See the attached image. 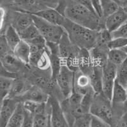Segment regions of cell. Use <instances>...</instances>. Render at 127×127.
<instances>
[{"mask_svg":"<svg viewBox=\"0 0 127 127\" xmlns=\"http://www.w3.org/2000/svg\"><path fill=\"white\" fill-rule=\"evenodd\" d=\"M64 16L74 23L92 30L105 28L104 20L95 11L72 0H67Z\"/></svg>","mask_w":127,"mask_h":127,"instance_id":"cell-1","label":"cell"},{"mask_svg":"<svg viewBox=\"0 0 127 127\" xmlns=\"http://www.w3.org/2000/svg\"><path fill=\"white\" fill-rule=\"evenodd\" d=\"M62 28L71 41L81 49L90 50L97 45L98 38L97 31L79 26L67 18Z\"/></svg>","mask_w":127,"mask_h":127,"instance_id":"cell-2","label":"cell"},{"mask_svg":"<svg viewBox=\"0 0 127 127\" xmlns=\"http://www.w3.org/2000/svg\"><path fill=\"white\" fill-rule=\"evenodd\" d=\"M59 0H1V7L35 14L48 8H55Z\"/></svg>","mask_w":127,"mask_h":127,"instance_id":"cell-3","label":"cell"},{"mask_svg":"<svg viewBox=\"0 0 127 127\" xmlns=\"http://www.w3.org/2000/svg\"><path fill=\"white\" fill-rule=\"evenodd\" d=\"M90 114L103 120L111 127L116 121V117L111 100L105 97L102 93L95 94Z\"/></svg>","mask_w":127,"mask_h":127,"instance_id":"cell-4","label":"cell"},{"mask_svg":"<svg viewBox=\"0 0 127 127\" xmlns=\"http://www.w3.org/2000/svg\"><path fill=\"white\" fill-rule=\"evenodd\" d=\"M59 54L62 64L76 71L78 69V60L81 48L74 45L65 32L59 43Z\"/></svg>","mask_w":127,"mask_h":127,"instance_id":"cell-5","label":"cell"},{"mask_svg":"<svg viewBox=\"0 0 127 127\" xmlns=\"http://www.w3.org/2000/svg\"><path fill=\"white\" fill-rule=\"evenodd\" d=\"M34 24L48 43L59 44L65 31L62 26L53 24L38 16L32 14Z\"/></svg>","mask_w":127,"mask_h":127,"instance_id":"cell-6","label":"cell"},{"mask_svg":"<svg viewBox=\"0 0 127 127\" xmlns=\"http://www.w3.org/2000/svg\"><path fill=\"white\" fill-rule=\"evenodd\" d=\"M82 98V95L74 91L69 97L61 102V107L69 127L72 126L76 119L83 115L81 109Z\"/></svg>","mask_w":127,"mask_h":127,"instance_id":"cell-7","label":"cell"},{"mask_svg":"<svg viewBox=\"0 0 127 127\" xmlns=\"http://www.w3.org/2000/svg\"><path fill=\"white\" fill-rule=\"evenodd\" d=\"M4 9L6 10V13L4 23L1 26V31L8 25H11L19 33L34 24L32 14L10 9Z\"/></svg>","mask_w":127,"mask_h":127,"instance_id":"cell-8","label":"cell"},{"mask_svg":"<svg viewBox=\"0 0 127 127\" xmlns=\"http://www.w3.org/2000/svg\"><path fill=\"white\" fill-rule=\"evenodd\" d=\"M74 74L75 71L62 64L55 81L64 98L69 97L73 93Z\"/></svg>","mask_w":127,"mask_h":127,"instance_id":"cell-9","label":"cell"},{"mask_svg":"<svg viewBox=\"0 0 127 127\" xmlns=\"http://www.w3.org/2000/svg\"><path fill=\"white\" fill-rule=\"evenodd\" d=\"M1 68L15 78L23 77L29 65L19 59L13 53L1 57Z\"/></svg>","mask_w":127,"mask_h":127,"instance_id":"cell-10","label":"cell"},{"mask_svg":"<svg viewBox=\"0 0 127 127\" xmlns=\"http://www.w3.org/2000/svg\"><path fill=\"white\" fill-rule=\"evenodd\" d=\"M117 66L107 61L102 68V94L109 99H111L113 87L116 78Z\"/></svg>","mask_w":127,"mask_h":127,"instance_id":"cell-11","label":"cell"},{"mask_svg":"<svg viewBox=\"0 0 127 127\" xmlns=\"http://www.w3.org/2000/svg\"><path fill=\"white\" fill-rule=\"evenodd\" d=\"M50 119L52 127H69L61 105V102L54 96H50Z\"/></svg>","mask_w":127,"mask_h":127,"instance_id":"cell-12","label":"cell"},{"mask_svg":"<svg viewBox=\"0 0 127 127\" xmlns=\"http://www.w3.org/2000/svg\"><path fill=\"white\" fill-rule=\"evenodd\" d=\"M49 97L50 95L41 88L32 85L22 95H19V97H17L14 98L21 103L26 101L47 102Z\"/></svg>","mask_w":127,"mask_h":127,"instance_id":"cell-13","label":"cell"},{"mask_svg":"<svg viewBox=\"0 0 127 127\" xmlns=\"http://www.w3.org/2000/svg\"><path fill=\"white\" fill-rule=\"evenodd\" d=\"M15 98L7 97L1 100L0 110V127H6L19 104Z\"/></svg>","mask_w":127,"mask_h":127,"instance_id":"cell-14","label":"cell"},{"mask_svg":"<svg viewBox=\"0 0 127 127\" xmlns=\"http://www.w3.org/2000/svg\"><path fill=\"white\" fill-rule=\"evenodd\" d=\"M92 90L94 89L92 87L90 77L79 69L76 70L74 74V91L84 95Z\"/></svg>","mask_w":127,"mask_h":127,"instance_id":"cell-15","label":"cell"},{"mask_svg":"<svg viewBox=\"0 0 127 127\" xmlns=\"http://www.w3.org/2000/svg\"><path fill=\"white\" fill-rule=\"evenodd\" d=\"M109 51L107 45L97 43L93 48L89 50L94 65L103 68L108 61L107 55Z\"/></svg>","mask_w":127,"mask_h":127,"instance_id":"cell-16","label":"cell"},{"mask_svg":"<svg viewBox=\"0 0 127 127\" xmlns=\"http://www.w3.org/2000/svg\"><path fill=\"white\" fill-rule=\"evenodd\" d=\"M127 20V13L120 8L116 12L104 19L105 29L111 32L115 31Z\"/></svg>","mask_w":127,"mask_h":127,"instance_id":"cell-17","label":"cell"},{"mask_svg":"<svg viewBox=\"0 0 127 127\" xmlns=\"http://www.w3.org/2000/svg\"><path fill=\"white\" fill-rule=\"evenodd\" d=\"M32 15L38 16L39 17L42 18L44 20H46L53 24L57 25V26H62V27L66 19L65 16L60 13L55 8L46 9V10H43V11H41V12Z\"/></svg>","mask_w":127,"mask_h":127,"instance_id":"cell-18","label":"cell"},{"mask_svg":"<svg viewBox=\"0 0 127 127\" xmlns=\"http://www.w3.org/2000/svg\"><path fill=\"white\" fill-rule=\"evenodd\" d=\"M113 107L125 105L127 101V88L115 81L111 99Z\"/></svg>","mask_w":127,"mask_h":127,"instance_id":"cell-19","label":"cell"},{"mask_svg":"<svg viewBox=\"0 0 127 127\" xmlns=\"http://www.w3.org/2000/svg\"><path fill=\"white\" fill-rule=\"evenodd\" d=\"M31 85H32L24 77L16 78L14 79L8 97L15 98L19 97V95L24 93Z\"/></svg>","mask_w":127,"mask_h":127,"instance_id":"cell-20","label":"cell"},{"mask_svg":"<svg viewBox=\"0 0 127 127\" xmlns=\"http://www.w3.org/2000/svg\"><path fill=\"white\" fill-rule=\"evenodd\" d=\"M1 32L13 52V50L22 40L19 32L11 25L6 26Z\"/></svg>","mask_w":127,"mask_h":127,"instance_id":"cell-21","label":"cell"},{"mask_svg":"<svg viewBox=\"0 0 127 127\" xmlns=\"http://www.w3.org/2000/svg\"><path fill=\"white\" fill-rule=\"evenodd\" d=\"M31 54V50L30 45L28 42L22 39L13 50V54L19 59L28 65L29 63Z\"/></svg>","mask_w":127,"mask_h":127,"instance_id":"cell-22","label":"cell"},{"mask_svg":"<svg viewBox=\"0 0 127 127\" xmlns=\"http://www.w3.org/2000/svg\"><path fill=\"white\" fill-rule=\"evenodd\" d=\"M90 78L92 87L96 94L102 93V68L94 65L91 73L88 76Z\"/></svg>","mask_w":127,"mask_h":127,"instance_id":"cell-23","label":"cell"},{"mask_svg":"<svg viewBox=\"0 0 127 127\" xmlns=\"http://www.w3.org/2000/svg\"><path fill=\"white\" fill-rule=\"evenodd\" d=\"M24 109L33 114L43 113L49 110V104L48 102H36L32 101H26L22 103Z\"/></svg>","mask_w":127,"mask_h":127,"instance_id":"cell-24","label":"cell"},{"mask_svg":"<svg viewBox=\"0 0 127 127\" xmlns=\"http://www.w3.org/2000/svg\"><path fill=\"white\" fill-rule=\"evenodd\" d=\"M100 3L102 11V19L103 20L120 8L118 3L113 0H100Z\"/></svg>","mask_w":127,"mask_h":127,"instance_id":"cell-25","label":"cell"},{"mask_svg":"<svg viewBox=\"0 0 127 127\" xmlns=\"http://www.w3.org/2000/svg\"><path fill=\"white\" fill-rule=\"evenodd\" d=\"M24 109L22 103H19L17 108L11 118L9 120L6 127H22L23 124Z\"/></svg>","mask_w":127,"mask_h":127,"instance_id":"cell-26","label":"cell"},{"mask_svg":"<svg viewBox=\"0 0 127 127\" xmlns=\"http://www.w3.org/2000/svg\"><path fill=\"white\" fill-rule=\"evenodd\" d=\"M127 59V53L123 49L110 50L108 52V61L117 67L123 63Z\"/></svg>","mask_w":127,"mask_h":127,"instance_id":"cell-27","label":"cell"},{"mask_svg":"<svg viewBox=\"0 0 127 127\" xmlns=\"http://www.w3.org/2000/svg\"><path fill=\"white\" fill-rule=\"evenodd\" d=\"M15 78L11 77L1 76L0 77V93L1 96V100L8 97L13 81Z\"/></svg>","mask_w":127,"mask_h":127,"instance_id":"cell-28","label":"cell"},{"mask_svg":"<svg viewBox=\"0 0 127 127\" xmlns=\"http://www.w3.org/2000/svg\"><path fill=\"white\" fill-rule=\"evenodd\" d=\"M19 34L22 40L27 42L31 41L41 36L39 31L34 24L23 31L19 32Z\"/></svg>","mask_w":127,"mask_h":127,"instance_id":"cell-29","label":"cell"},{"mask_svg":"<svg viewBox=\"0 0 127 127\" xmlns=\"http://www.w3.org/2000/svg\"><path fill=\"white\" fill-rule=\"evenodd\" d=\"M116 81L127 88V59L117 67Z\"/></svg>","mask_w":127,"mask_h":127,"instance_id":"cell-30","label":"cell"},{"mask_svg":"<svg viewBox=\"0 0 127 127\" xmlns=\"http://www.w3.org/2000/svg\"><path fill=\"white\" fill-rule=\"evenodd\" d=\"M95 94V92H94V90H92L83 95L82 100L81 102V109L83 115L90 114V111Z\"/></svg>","mask_w":127,"mask_h":127,"instance_id":"cell-31","label":"cell"},{"mask_svg":"<svg viewBox=\"0 0 127 127\" xmlns=\"http://www.w3.org/2000/svg\"><path fill=\"white\" fill-rule=\"evenodd\" d=\"M50 119L49 106L48 111L34 115L33 127H48L50 123Z\"/></svg>","mask_w":127,"mask_h":127,"instance_id":"cell-32","label":"cell"},{"mask_svg":"<svg viewBox=\"0 0 127 127\" xmlns=\"http://www.w3.org/2000/svg\"><path fill=\"white\" fill-rule=\"evenodd\" d=\"M127 46V38L125 37L113 38L107 43L109 50L123 49Z\"/></svg>","mask_w":127,"mask_h":127,"instance_id":"cell-33","label":"cell"},{"mask_svg":"<svg viewBox=\"0 0 127 127\" xmlns=\"http://www.w3.org/2000/svg\"><path fill=\"white\" fill-rule=\"evenodd\" d=\"M113 39V36L111 32L109 31L107 29H100L98 31V38H97V43L107 45L111 39Z\"/></svg>","mask_w":127,"mask_h":127,"instance_id":"cell-34","label":"cell"},{"mask_svg":"<svg viewBox=\"0 0 127 127\" xmlns=\"http://www.w3.org/2000/svg\"><path fill=\"white\" fill-rule=\"evenodd\" d=\"M91 115L85 114L76 119L71 127H90Z\"/></svg>","mask_w":127,"mask_h":127,"instance_id":"cell-35","label":"cell"},{"mask_svg":"<svg viewBox=\"0 0 127 127\" xmlns=\"http://www.w3.org/2000/svg\"><path fill=\"white\" fill-rule=\"evenodd\" d=\"M13 52V50L9 46L4 36H3V34H1V37H0V55L1 57L11 54Z\"/></svg>","mask_w":127,"mask_h":127,"instance_id":"cell-36","label":"cell"},{"mask_svg":"<svg viewBox=\"0 0 127 127\" xmlns=\"http://www.w3.org/2000/svg\"><path fill=\"white\" fill-rule=\"evenodd\" d=\"M34 117V116L33 114L24 109V116L22 127H33Z\"/></svg>","mask_w":127,"mask_h":127,"instance_id":"cell-37","label":"cell"},{"mask_svg":"<svg viewBox=\"0 0 127 127\" xmlns=\"http://www.w3.org/2000/svg\"><path fill=\"white\" fill-rule=\"evenodd\" d=\"M90 127H112L109 124L103 120L91 115Z\"/></svg>","mask_w":127,"mask_h":127,"instance_id":"cell-38","label":"cell"},{"mask_svg":"<svg viewBox=\"0 0 127 127\" xmlns=\"http://www.w3.org/2000/svg\"><path fill=\"white\" fill-rule=\"evenodd\" d=\"M112 127H127V110L116 120Z\"/></svg>","mask_w":127,"mask_h":127,"instance_id":"cell-39","label":"cell"},{"mask_svg":"<svg viewBox=\"0 0 127 127\" xmlns=\"http://www.w3.org/2000/svg\"><path fill=\"white\" fill-rule=\"evenodd\" d=\"M120 6L126 13H127V0H121L120 1Z\"/></svg>","mask_w":127,"mask_h":127,"instance_id":"cell-40","label":"cell"},{"mask_svg":"<svg viewBox=\"0 0 127 127\" xmlns=\"http://www.w3.org/2000/svg\"><path fill=\"white\" fill-rule=\"evenodd\" d=\"M123 50H124L125 51V52L127 53V46H125V47L124 48H123Z\"/></svg>","mask_w":127,"mask_h":127,"instance_id":"cell-41","label":"cell"},{"mask_svg":"<svg viewBox=\"0 0 127 127\" xmlns=\"http://www.w3.org/2000/svg\"><path fill=\"white\" fill-rule=\"evenodd\" d=\"M113 1H116V3H118L119 4V3H120V0H113ZM120 5V4H119Z\"/></svg>","mask_w":127,"mask_h":127,"instance_id":"cell-42","label":"cell"},{"mask_svg":"<svg viewBox=\"0 0 127 127\" xmlns=\"http://www.w3.org/2000/svg\"><path fill=\"white\" fill-rule=\"evenodd\" d=\"M48 127H52V124H51L50 121V123H49V125H48Z\"/></svg>","mask_w":127,"mask_h":127,"instance_id":"cell-43","label":"cell"},{"mask_svg":"<svg viewBox=\"0 0 127 127\" xmlns=\"http://www.w3.org/2000/svg\"><path fill=\"white\" fill-rule=\"evenodd\" d=\"M125 38H127V34H126V36H125Z\"/></svg>","mask_w":127,"mask_h":127,"instance_id":"cell-44","label":"cell"},{"mask_svg":"<svg viewBox=\"0 0 127 127\" xmlns=\"http://www.w3.org/2000/svg\"><path fill=\"white\" fill-rule=\"evenodd\" d=\"M120 1H121V0H120Z\"/></svg>","mask_w":127,"mask_h":127,"instance_id":"cell-45","label":"cell"}]
</instances>
